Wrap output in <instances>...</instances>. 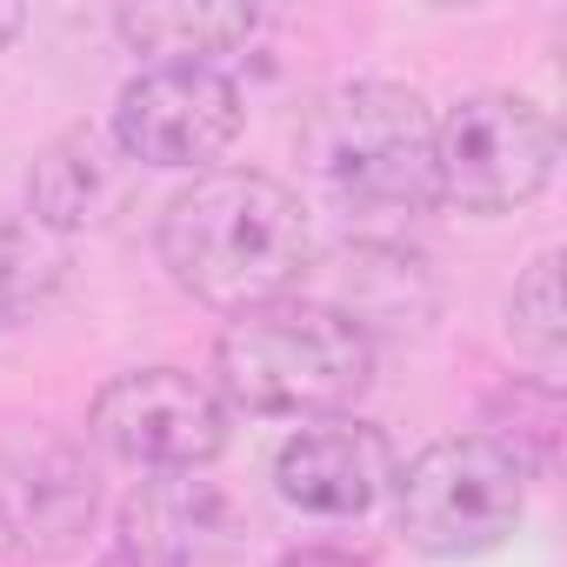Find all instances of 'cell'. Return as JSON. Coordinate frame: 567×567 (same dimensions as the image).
Instances as JSON below:
<instances>
[{
    "instance_id": "1",
    "label": "cell",
    "mask_w": 567,
    "mask_h": 567,
    "mask_svg": "<svg viewBox=\"0 0 567 567\" xmlns=\"http://www.w3.org/2000/svg\"><path fill=\"white\" fill-rule=\"evenodd\" d=\"M154 247L181 295L234 321L301 295L315 267V220L288 181L260 167H207L161 207Z\"/></svg>"
},
{
    "instance_id": "2",
    "label": "cell",
    "mask_w": 567,
    "mask_h": 567,
    "mask_svg": "<svg viewBox=\"0 0 567 567\" xmlns=\"http://www.w3.org/2000/svg\"><path fill=\"white\" fill-rule=\"evenodd\" d=\"M301 167L361 220H414L434 200V114L401 81H341L301 114Z\"/></svg>"
},
{
    "instance_id": "3",
    "label": "cell",
    "mask_w": 567,
    "mask_h": 567,
    "mask_svg": "<svg viewBox=\"0 0 567 567\" xmlns=\"http://www.w3.org/2000/svg\"><path fill=\"white\" fill-rule=\"evenodd\" d=\"M374 388V348L328 308L288 295L234 315L214 341V394L247 414L328 421Z\"/></svg>"
},
{
    "instance_id": "4",
    "label": "cell",
    "mask_w": 567,
    "mask_h": 567,
    "mask_svg": "<svg viewBox=\"0 0 567 567\" xmlns=\"http://www.w3.org/2000/svg\"><path fill=\"white\" fill-rule=\"evenodd\" d=\"M527 514V474L487 434H447L394 474V520L427 560L494 554Z\"/></svg>"
},
{
    "instance_id": "5",
    "label": "cell",
    "mask_w": 567,
    "mask_h": 567,
    "mask_svg": "<svg viewBox=\"0 0 567 567\" xmlns=\"http://www.w3.org/2000/svg\"><path fill=\"white\" fill-rule=\"evenodd\" d=\"M560 161V127L527 94L487 87L434 121V200L461 214H514L547 194Z\"/></svg>"
},
{
    "instance_id": "6",
    "label": "cell",
    "mask_w": 567,
    "mask_h": 567,
    "mask_svg": "<svg viewBox=\"0 0 567 567\" xmlns=\"http://www.w3.org/2000/svg\"><path fill=\"white\" fill-rule=\"evenodd\" d=\"M234 408L187 368H127L87 401V441L141 474H200L227 454Z\"/></svg>"
},
{
    "instance_id": "7",
    "label": "cell",
    "mask_w": 567,
    "mask_h": 567,
    "mask_svg": "<svg viewBox=\"0 0 567 567\" xmlns=\"http://www.w3.org/2000/svg\"><path fill=\"white\" fill-rule=\"evenodd\" d=\"M247 107L240 87L220 68H141L121 94H114V147L134 167H161V174H207L234 134H240Z\"/></svg>"
},
{
    "instance_id": "8",
    "label": "cell",
    "mask_w": 567,
    "mask_h": 567,
    "mask_svg": "<svg viewBox=\"0 0 567 567\" xmlns=\"http://www.w3.org/2000/svg\"><path fill=\"white\" fill-rule=\"evenodd\" d=\"M101 514V467L81 441L28 427L0 441V540L28 560H68Z\"/></svg>"
},
{
    "instance_id": "9",
    "label": "cell",
    "mask_w": 567,
    "mask_h": 567,
    "mask_svg": "<svg viewBox=\"0 0 567 567\" xmlns=\"http://www.w3.org/2000/svg\"><path fill=\"white\" fill-rule=\"evenodd\" d=\"M301 301L341 315L374 348V341H408V334L434 328L441 280H434L427 254H414L401 240H381V234H361V240H341L328 260L308 267Z\"/></svg>"
},
{
    "instance_id": "10",
    "label": "cell",
    "mask_w": 567,
    "mask_h": 567,
    "mask_svg": "<svg viewBox=\"0 0 567 567\" xmlns=\"http://www.w3.org/2000/svg\"><path fill=\"white\" fill-rule=\"evenodd\" d=\"M394 474H401L394 441L368 421H348V414L308 421L274 447V494L315 520L374 514L381 501H394Z\"/></svg>"
},
{
    "instance_id": "11",
    "label": "cell",
    "mask_w": 567,
    "mask_h": 567,
    "mask_svg": "<svg viewBox=\"0 0 567 567\" xmlns=\"http://www.w3.org/2000/svg\"><path fill=\"white\" fill-rule=\"evenodd\" d=\"M247 540V514L220 481L200 474H154L121 501V540L167 567H227Z\"/></svg>"
},
{
    "instance_id": "12",
    "label": "cell",
    "mask_w": 567,
    "mask_h": 567,
    "mask_svg": "<svg viewBox=\"0 0 567 567\" xmlns=\"http://www.w3.org/2000/svg\"><path fill=\"white\" fill-rule=\"evenodd\" d=\"M127 194H134V161L94 121L61 127L28 167V220H41L61 240H74L87 227H107L127 207Z\"/></svg>"
},
{
    "instance_id": "13",
    "label": "cell",
    "mask_w": 567,
    "mask_h": 567,
    "mask_svg": "<svg viewBox=\"0 0 567 567\" xmlns=\"http://www.w3.org/2000/svg\"><path fill=\"white\" fill-rule=\"evenodd\" d=\"M114 34H121V48L147 54V68H220V54H234L260 34V8L147 0V8H114Z\"/></svg>"
},
{
    "instance_id": "14",
    "label": "cell",
    "mask_w": 567,
    "mask_h": 567,
    "mask_svg": "<svg viewBox=\"0 0 567 567\" xmlns=\"http://www.w3.org/2000/svg\"><path fill=\"white\" fill-rule=\"evenodd\" d=\"M68 267L74 254L61 234H48L28 214H0V334L48 315L54 295L68 288Z\"/></svg>"
},
{
    "instance_id": "15",
    "label": "cell",
    "mask_w": 567,
    "mask_h": 567,
    "mask_svg": "<svg viewBox=\"0 0 567 567\" xmlns=\"http://www.w3.org/2000/svg\"><path fill=\"white\" fill-rule=\"evenodd\" d=\"M507 341L540 368V381H554L560 348H567V315H560V260L540 254L507 295Z\"/></svg>"
},
{
    "instance_id": "16",
    "label": "cell",
    "mask_w": 567,
    "mask_h": 567,
    "mask_svg": "<svg viewBox=\"0 0 567 567\" xmlns=\"http://www.w3.org/2000/svg\"><path fill=\"white\" fill-rule=\"evenodd\" d=\"M501 414H507V427H487V441H494V447H507V454H514V467H520L527 481L554 474L560 388H554V381H514V388L487 408V421H501Z\"/></svg>"
},
{
    "instance_id": "17",
    "label": "cell",
    "mask_w": 567,
    "mask_h": 567,
    "mask_svg": "<svg viewBox=\"0 0 567 567\" xmlns=\"http://www.w3.org/2000/svg\"><path fill=\"white\" fill-rule=\"evenodd\" d=\"M274 567H374V560L354 554V547H295V554H280Z\"/></svg>"
},
{
    "instance_id": "18",
    "label": "cell",
    "mask_w": 567,
    "mask_h": 567,
    "mask_svg": "<svg viewBox=\"0 0 567 567\" xmlns=\"http://www.w3.org/2000/svg\"><path fill=\"white\" fill-rule=\"evenodd\" d=\"M21 28H28V8H14V0H0V54H8V48L21 41Z\"/></svg>"
},
{
    "instance_id": "19",
    "label": "cell",
    "mask_w": 567,
    "mask_h": 567,
    "mask_svg": "<svg viewBox=\"0 0 567 567\" xmlns=\"http://www.w3.org/2000/svg\"><path fill=\"white\" fill-rule=\"evenodd\" d=\"M94 567H167V560H147V554H134V547H107Z\"/></svg>"
}]
</instances>
